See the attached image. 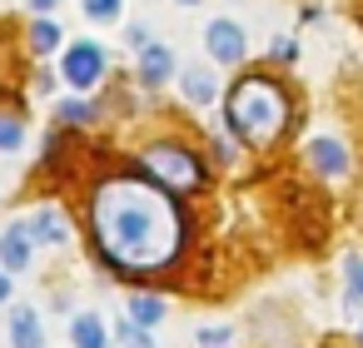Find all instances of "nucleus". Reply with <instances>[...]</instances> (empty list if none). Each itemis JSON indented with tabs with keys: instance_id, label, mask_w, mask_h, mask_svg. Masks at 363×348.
<instances>
[{
	"instance_id": "20e7f679",
	"label": "nucleus",
	"mask_w": 363,
	"mask_h": 348,
	"mask_svg": "<svg viewBox=\"0 0 363 348\" xmlns=\"http://www.w3.org/2000/svg\"><path fill=\"white\" fill-rule=\"evenodd\" d=\"M100 75H105V50H100V45L85 40V45H70V50H65V80H70L75 90H90Z\"/></svg>"
},
{
	"instance_id": "ddd939ff",
	"label": "nucleus",
	"mask_w": 363,
	"mask_h": 348,
	"mask_svg": "<svg viewBox=\"0 0 363 348\" xmlns=\"http://www.w3.org/2000/svg\"><path fill=\"white\" fill-rule=\"evenodd\" d=\"M160 318H164V298H155V293H135V298H130V328L145 333V328H155Z\"/></svg>"
},
{
	"instance_id": "412c9836",
	"label": "nucleus",
	"mask_w": 363,
	"mask_h": 348,
	"mask_svg": "<svg viewBox=\"0 0 363 348\" xmlns=\"http://www.w3.org/2000/svg\"><path fill=\"white\" fill-rule=\"evenodd\" d=\"M145 30H150V26H130V45H140V50H145V45H150V35H145Z\"/></svg>"
},
{
	"instance_id": "7ed1b4c3",
	"label": "nucleus",
	"mask_w": 363,
	"mask_h": 348,
	"mask_svg": "<svg viewBox=\"0 0 363 348\" xmlns=\"http://www.w3.org/2000/svg\"><path fill=\"white\" fill-rule=\"evenodd\" d=\"M140 164H145V174H150L160 189H199V184H204L199 159H194L189 150H179V145H150V150L140 155Z\"/></svg>"
},
{
	"instance_id": "6ab92c4d",
	"label": "nucleus",
	"mask_w": 363,
	"mask_h": 348,
	"mask_svg": "<svg viewBox=\"0 0 363 348\" xmlns=\"http://www.w3.org/2000/svg\"><path fill=\"white\" fill-rule=\"evenodd\" d=\"M60 115H65L70 125H85V120H90V105H80V100H65V105H60Z\"/></svg>"
},
{
	"instance_id": "5701e85b",
	"label": "nucleus",
	"mask_w": 363,
	"mask_h": 348,
	"mask_svg": "<svg viewBox=\"0 0 363 348\" xmlns=\"http://www.w3.org/2000/svg\"><path fill=\"white\" fill-rule=\"evenodd\" d=\"M30 6H35V11H50V6H55V0H30Z\"/></svg>"
},
{
	"instance_id": "aec40b11",
	"label": "nucleus",
	"mask_w": 363,
	"mask_h": 348,
	"mask_svg": "<svg viewBox=\"0 0 363 348\" xmlns=\"http://www.w3.org/2000/svg\"><path fill=\"white\" fill-rule=\"evenodd\" d=\"M120 338H125V348H155V343H150V338H145L140 328H130V323L120 328Z\"/></svg>"
},
{
	"instance_id": "6e6552de",
	"label": "nucleus",
	"mask_w": 363,
	"mask_h": 348,
	"mask_svg": "<svg viewBox=\"0 0 363 348\" xmlns=\"http://www.w3.org/2000/svg\"><path fill=\"white\" fill-rule=\"evenodd\" d=\"M169 70H174V55H169L164 45H145V50H140V80H145V85H164Z\"/></svg>"
},
{
	"instance_id": "f257e3e1",
	"label": "nucleus",
	"mask_w": 363,
	"mask_h": 348,
	"mask_svg": "<svg viewBox=\"0 0 363 348\" xmlns=\"http://www.w3.org/2000/svg\"><path fill=\"white\" fill-rule=\"evenodd\" d=\"M90 224L100 254L125 274L164 269L184 244V219L174 199L150 179H110L90 199Z\"/></svg>"
},
{
	"instance_id": "9b49d317",
	"label": "nucleus",
	"mask_w": 363,
	"mask_h": 348,
	"mask_svg": "<svg viewBox=\"0 0 363 348\" xmlns=\"http://www.w3.org/2000/svg\"><path fill=\"white\" fill-rule=\"evenodd\" d=\"M308 159H313L323 174H343V169H348V155H343V145H338V140H328V135H318V140L308 145Z\"/></svg>"
},
{
	"instance_id": "423d86ee",
	"label": "nucleus",
	"mask_w": 363,
	"mask_h": 348,
	"mask_svg": "<svg viewBox=\"0 0 363 348\" xmlns=\"http://www.w3.org/2000/svg\"><path fill=\"white\" fill-rule=\"evenodd\" d=\"M26 234H30V244H65V239H70V224H65V214H60L55 204H45V209L30 214Z\"/></svg>"
},
{
	"instance_id": "f8f14e48",
	"label": "nucleus",
	"mask_w": 363,
	"mask_h": 348,
	"mask_svg": "<svg viewBox=\"0 0 363 348\" xmlns=\"http://www.w3.org/2000/svg\"><path fill=\"white\" fill-rule=\"evenodd\" d=\"M11 343H16V348H40V343H45L35 308H16V313H11Z\"/></svg>"
},
{
	"instance_id": "b1692460",
	"label": "nucleus",
	"mask_w": 363,
	"mask_h": 348,
	"mask_svg": "<svg viewBox=\"0 0 363 348\" xmlns=\"http://www.w3.org/2000/svg\"><path fill=\"white\" fill-rule=\"evenodd\" d=\"M179 6H199V0H179Z\"/></svg>"
},
{
	"instance_id": "4be33fe9",
	"label": "nucleus",
	"mask_w": 363,
	"mask_h": 348,
	"mask_svg": "<svg viewBox=\"0 0 363 348\" xmlns=\"http://www.w3.org/2000/svg\"><path fill=\"white\" fill-rule=\"evenodd\" d=\"M11 298V279H6V269H0V303Z\"/></svg>"
},
{
	"instance_id": "f03ea898",
	"label": "nucleus",
	"mask_w": 363,
	"mask_h": 348,
	"mask_svg": "<svg viewBox=\"0 0 363 348\" xmlns=\"http://www.w3.org/2000/svg\"><path fill=\"white\" fill-rule=\"evenodd\" d=\"M229 130L244 140V145H254V150H264V145H274L279 140V130L289 125V100H284V90L274 85V80H264V75H249V80H239L234 90H229Z\"/></svg>"
},
{
	"instance_id": "9d476101",
	"label": "nucleus",
	"mask_w": 363,
	"mask_h": 348,
	"mask_svg": "<svg viewBox=\"0 0 363 348\" xmlns=\"http://www.w3.org/2000/svg\"><path fill=\"white\" fill-rule=\"evenodd\" d=\"M179 85H184V100H194V105H214V70H204V65H184Z\"/></svg>"
},
{
	"instance_id": "1a4fd4ad",
	"label": "nucleus",
	"mask_w": 363,
	"mask_h": 348,
	"mask_svg": "<svg viewBox=\"0 0 363 348\" xmlns=\"http://www.w3.org/2000/svg\"><path fill=\"white\" fill-rule=\"evenodd\" d=\"M70 343H75V348H110L105 318H100V313H80V318L70 323Z\"/></svg>"
},
{
	"instance_id": "0eeeda50",
	"label": "nucleus",
	"mask_w": 363,
	"mask_h": 348,
	"mask_svg": "<svg viewBox=\"0 0 363 348\" xmlns=\"http://www.w3.org/2000/svg\"><path fill=\"white\" fill-rule=\"evenodd\" d=\"M0 264L6 269H30V234H26V224H11L6 234H0Z\"/></svg>"
},
{
	"instance_id": "4468645a",
	"label": "nucleus",
	"mask_w": 363,
	"mask_h": 348,
	"mask_svg": "<svg viewBox=\"0 0 363 348\" xmlns=\"http://www.w3.org/2000/svg\"><path fill=\"white\" fill-rule=\"evenodd\" d=\"M30 45H35V55H50V50L60 45V26H55V21H35V26H30Z\"/></svg>"
},
{
	"instance_id": "39448f33",
	"label": "nucleus",
	"mask_w": 363,
	"mask_h": 348,
	"mask_svg": "<svg viewBox=\"0 0 363 348\" xmlns=\"http://www.w3.org/2000/svg\"><path fill=\"white\" fill-rule=\"evenodd\" d=\"M204 50L219 65H234V60H244V30L234 21H209L204 26Z\"/></svg>"
},
{
	"instance_id": "f3484780",
	"label": "nucleus",
	"mask_w": 363,
	"mask_h": 348,
	"mask_svg": "<svg viewBox=\"0 0 363 348\" xmlns=\"http://www.w3.org/2000/svg\"><path fill=\"white\" fill-rule=\"evenodd\" d=\"M85 16L90 21H115L120 16V0H85Z\"/></svg>"
},
{
	"instance_id": "dca6fc26",
	"label": "nucleus",
	"mask_w": 363,
	"mask_h": 348,
	"mask_svg": "<svg viewBox=\"0 0 363 348\" xmlns=\"http://www.w3.org/2000/svg\"><path fill=\"white\" fill-rule=\"evenodd\" d=\"M21 140H26V125L0 115V150H21Z\"/></svg>"
},
{
	"instance_id": "a211bd4d",
	"label": "nucleus",
	"mask_w": 363,
	"mask_h": 348,
	"mask_svg": "<svg viewBox=\"0 0 363 348\" xmlns=\"http://www.w3.org/2000/svg\"><path fill=\"white\" fill-rule=\"evenodd\" d=\"M348 303H363V259H348Z\"/></svg>"
},
{
	"instance_id": "2eb2a0df",
	"label": "nucleus",
	"mask_w": 363,
	"mask_h": 348,
	"mask_svg": "<svg viewBox=\"0 0 363 348\" xmlns=\"http://www.w3.org/2000/svg\"><path fill=\"white\" fill-rule=\"evenodd\" d=\"M194 343H199V348H234V328H229V323H204V328L194 333Z\"/></svg>"
}]
</instances>
